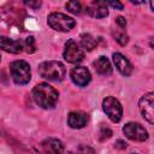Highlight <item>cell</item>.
Segmentation results:
<instances>
[{
    "mask_svg": "<svg viewBox=\"0 0 154 154\" xmlns=\"http://www.w3.org/2000/svg\"><path fill=\"white\" fill-rule=\"evenodd\" d=\"M76 154H95V150L89 147V146H84V144H81L77 150H76Z\"/></svg>",
    "mask_w": 154,
    "mask_h": 154,
    "instance_id": "cell-21",
    "label": "cell"
},
{
    "mask_svg": "<svg viewBox=\"0 0 154 154\" xmlns=\"http://www.w3.org/2000/svg\"><path fill=\"white\" fill-rule=\"evenodd\" d=\"M64 59L71 64H78L84 58V52L75 40H69L64 49Z\"/></svg>",
    "mask_w": 154,
    "mask_h": 154,
    "instance_id": "cell-6",
    "label": "cell"
},
{
    "mask_svg": "<svg viewBox=\"0 0 154 154\" xmlns=\"http://www.w3.org/2000/svg\"><path fill=\"white\" fill-rule=\"evenodd\" d=\"M48 25L57 30V31H70L75 25H76V20L71 17H69L67 14L60 13V12H53L48 16L47 18Z\"/></svg>",
    "mask_w": 154,
    "mask_h": 154,
    "instance_id": "cell-4",
    "label": "cell"
},
{
    "mask_svg": "<svg viewBox=\"0 0 154 154\" xmlns=\"http://www.w3.org/2000/svg\"><path fill=\"white\" fill-rule=\"evenodd\" d=\"M10 70H11V76L16 84L23 85V84L29 83V81L31 78V71H30V66L26 61L14 60L13 63H11Z\"/></svg>",
    "mask_w": 154,
    "mask_h": 154,
    "instance_id": "cell-3",
    "label": "cell"
},
{
    "mask_svg": "<svg viewBox=\"0 0 154 154\" xmlns=\"http://www.w3.org/2000/svg\"><path fill=\"white\" fill-rule=\"evenodd\" d=\"M126 147H128V143L123 140H118L114 143V148H117V149H125Z\"/></svg>",
    "mask_w": 154,
    "mask_h": 154,
    "instance_id": "cell-24",
    "label": "cell"
},
{
    "mask_svg": "<svg viewBox=\"0 0 154 154\" xmlns=\"http://www.w3.org/2000/svg\"><path fill=\"white\" fill-rule=\"evenodd\" d=\"M93 65H94L95 71H96L99 75L108 76V75L112 73V65H111L109 60H108L106 57H103V55L99 57V58L93 63Z\"/></svg>",
    "mask_w": 154,
    "mask_h": 154,
    "instance_id": "cell-15",
    "label": "cell"
},
{
    "mask_svg": "<svg viewBox=\"0 0 154 154\" xmlns=\"http://www.w3.org/2000/svg\"><path fill=\"white\" fill-rule=\"evenodd\" d=\"M112 59H113V63H114L116 67L118 69V71L123 76H130L132 73V65H131V63L122 53H113Z\"/></svg>",
    "mask_w": 154,
    "mask_h": 154,
    "instance_id": "cell-12",
    "label": "cell"
},
{
    "mask_svg": "<svg viewBox=\"0 0 154 154\" xmlns=\"http://www.w3.org/2000/svg\"><path fill=\"white\" fill-rule=\"evenodd\" d=\"M102 108H103V112L107 114V117L113 123L120 122V119L123 117V107L116 97H113V96L105 97L102 101Z\"/></svg>",
    "mask_w": 154,
    "mask_h": 154,
    "instance_id": "cell-5",
    "label": "cell"
},
{
    "mask_svg": "<svg viewBox=\"0 0 154 154\" xmlns=\"http://www.w3.org/2000/svg\"><path fill=\"white\" fill-rule=\"evenodd\" d=\"M24 4L26 5V6H29V7H31V8H34V10H36V8H38L41 5H42V2L41 1H24Z\"/></svg>",
    "mask_w": 154,
    "mask_h": 154,
    "instance_id": "cell-22",
    "label": "cell"
},
{
    "mask_svg": "<svg viewBox=\"0 0 154 154\" xmlns=\"http://www.w3.org/2000/svg\"><path fill=\"white\" fill-rule=\"evenodd\" d=\"M38 73L41 77L48 81L60 82L65 77L66 69L63 63L57 60H49V61H43L38 65Z\"/></svg>",
    "mask_w": 154,
    "mask_h": 154,
    "instance_id": "cell-2",
    "label": "cell"
},
{
    "mask_svg": "<svg viewBox=\"0 0 154 154\" xmlns=\"http://www.w3.org/2000/svg\"><path fill=\"white\" fill-rule=\"evenodd\" d=\"M89 120V116L85 112L82 111H75L71 112L67 117V124L72 129H82L87 125Z\"/></svg>",
    "mask_w": 154,
    "mask_h": 154,
    "instance_id": "cell-11",
    "label": "cell"
},
{
    "mask_svg": "<svg viewBox=\"0 0 154 154\" xmlns=\"http://www.w3.org/2000/svg\"><path fill=\"white\" fill-rule=\"evenodd\" d=\"M153 105H154V94L153 93L144 94L138 101V107H140V111H141L143 118L150 124L154 123V108H153Z\"/></svg>",
    "mask_w": 154,
    "mask_h": 154,
    "instance_id": "cell-8",
    "label": "cell"
},
{
    "mask_svg": "<svg viewBox=\"0 0 154 154\" xmlns=\"http://www.w3.org/2000/svg\"><path fill=\"white\" fill-rule=\"evenodd\" d=\"M0 48L5 52L18 54L23 51V43L17 40H12L7 36H0Z\"/></svg>",
    "mask_w": 154,
    "mask_h": 154,
    "instance_id": "cell-13",
    "label": "cell"
},
{
    "mask_svg": "<svg viewBox=\"0 0 154 154\" xmlns=\"http://www.w3.org/2000/svg\"><path fill=\"white\" fill-rule=\"evenodd\" d=\"M23 48H24V49H25V52H26V53H29V54L34 53V52L36 51L35 38H34L32 36L26 37V38H25V42H24V45H23Z\"/></svg>",
    "mask_w": 154,
    "mask_h": 154,
    "instance_id": "cell-18",
    "label": "cell"
},
{
    "mask_svg": "<svg viewBox=\"0 0 154 154\" xmlns=\"http://www.w3.org/2000/svg\"><path fill=\"white\" fill-rule=\"evenodd\" d=\"M71 79L78 87H85L91 81L90 71L85 66H76L71 70Z\"/></svg>",
    "mask_w": 154,
    "mask_h": 154,
    "instance_id": "cell-9",
    "label": "cell"
},
{
    "mask_svg": "<svg viewBox=\"0 0 154 154\" xmlns=\"http://www.w3.org/2000/svg\"><path fill=\"white\" fill-rule=\"evenodd\" d=\"M116 22H117V24L119 25V28H120V29H123V28H125V26H126V20H125V18H124V17H122V16L117 17Z\"/></svg>",
    "mask_w": 154,
    "mask_h": 154,
    "instance_id": "cell-25",
    "label": "cell"
},
{
    "mask_svg": "<svg viewBox=\"0 0 154 154\" xmlns=\"http://www.w3.org/2000/svg\"><path fill=\"white\" fill-rule=\"evenodd\" d=\"M32 97L40 107L48 109L55 107L59 99V93L48 83H38L32 89Z\"/></svg>",
    "mask_w": 154,
    "mask_h": 154,
    "instance_id": "cell-1",
    "label": "cell"
},
{
    "mask_svg": "<svg viewBox=\"0 0 154 154\" xmlns=\"http://www.w3.org/2000/svg\"><path fill=\"white\" fill-rule=\"evenodd\" d=\"M106 4L112 6V7H114V8H117V10H123L124 8V5L122 2H119V1H107Z\"/></svg>",
    "mask_w": 154,
    "mask_h": 154,
    "instance_id": "cell-23",
    "label": "cell"
},
{
    "mask_svg": "<svg viewBox=\"0 0 154 154\" xmlns=\"http://www.w3.org/2000/svg\"><path fill=\"white\" fill-rule=\"evenodd\" d=\"M123 132L129 140L137 141V142H143L148 138V131L141 124L134 123V122L125 124L123 128Z\"/></svg>",
    "mask_w": 154,
    "mask_h": 154,
    "instance_id": "cell-7",
    "label": "cell"
},
{
    "mask_svg": "<svg viewBox=\"0 0 154 154\" xmlns=\"http://www.w3.org/2000/svg\"><path fill=\"white\" fill-rule=\"evenodd\" d=\"M42 147L47 154H61L64 152V144L58 138H47L42 142Z\"/></svg>",
    "mask_w": 154,
    "mask_h": 154,
    "instance_id": "cell-14",
    "label": "cell"
},
{
    "mask_svg": "<svg viewBox=\"0 0 154 154\" xmlns=\"http://www.w3.org/2000/svg\"><path fill=\"white\" fill-rule=\"evenodd\" d=\"M0 58H1V57H0Z\"/></svg>",
    "mask_w": 154,
    "mask_h": 154,
    "instance_id": "cell-26",
    "label": "cell"
},
{
    "mask_svg": "<svg viewBox=\"0 0 154 154\" xmlns=\"http://www.w3.org/2000/svg\"><path fill=\"white\" fill-rule=\"evenodd\" d=\"M106 1H91L87 5V12L94 18H105L108 16Z\"/></svg>",
    "mask_w": 154,
    "mask_h": 154,
    "instance_id": "cell-10",
    "label": "cell"
},
{
    "mask_svg": "<svg viewBox=\"0 0 154 154\" xmlns=\"http://www.w3.org/2000/svg\"><path fill=\"white\" fill-rule=\"evenodd\" d=\"M81 45L85 51H93L97 46V41L90 34H82L81 35Z\"/></svg>",
    "mask_w": 154,
    "mask_h": 154,
    "instance_id": "cell-16",
    "label": "cell"
},
{
    "mask_svg": "<svg viewBox=\"0 0 154 154\" xmlns=\"http://www.w3.org/2000/svg\"><path fill=\"white\" fill-rule=\"evenodd\" d=\"M65 6L71 13H75V14H79L82 11V6L78 1H69V2H66Z\"/></svg>",
    "mask_w": 154,
    "mask_h": 154,
    "instance_id": "cell-19",
    "label": "cell"
},
{
    "mask_svg": "<svg viewBox=\"0 0 154 154\" xmlns=\"http://www.w3.org/2000/svg\"><path fill=\"white\" fill-rule=\"evenodd\" d=\"M111 136H112V130H111L108 126L102 125V126L100 128V132H99V138H100V141H106V140H108Z\"/></svg>",
    "mask_w": 154,
    "mask_h": 154,
    "instance_id": "cell-20",
    "label": "cell"
},
{
    "mask_svg": "<svg viewBox=\"0 0 154 154\" xmlns=\"http://www.w3.org/2000/svg\"><path fill=\"white\" fill-rule=\"evenodd\" d=\"M112 35H113V37L116 38V41H117L119 45H122V46H125V45L128 43V41H129V37H128L126 32H125L123 29H120V28L113 30V31H112Z\"/></svg>",
    "mask_w": 154,
    "mask_h": 154,
    "instance_id": "cell-17",
    "label": "cell"
}]
</instances>
